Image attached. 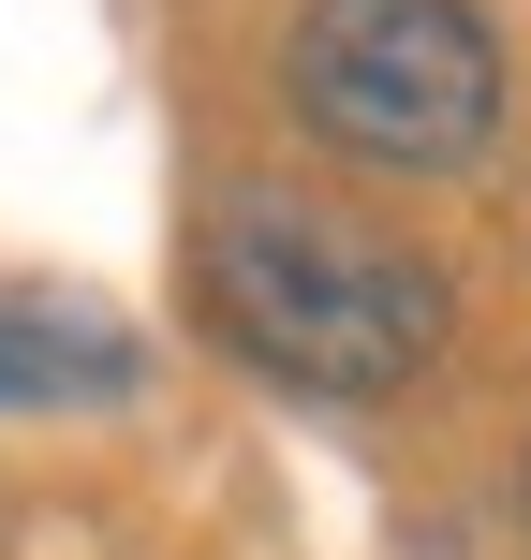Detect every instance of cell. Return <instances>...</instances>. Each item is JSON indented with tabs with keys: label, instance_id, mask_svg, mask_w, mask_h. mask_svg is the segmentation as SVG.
<instances>
[{
	"label": "cell",
	"instance_id": "obj_2",
	"mask_svg": "<svg viewBox=\"0 0 531 560\" xmlns=\"http://www.w3.org/2000/svg\"><path fill=\"white\" fill-rule=\"evenodd\" d=\"M280 118L339 177L458 192V177L503 163L517 74H503L487 0H296L280 15Z\"/></svg>",
	"mask_w": 531,
	"mask_h": 560
},
{
	"label": "cell",
	"instance_id": "obj_1",
	"mask_svg": "<svg viewBox=\"0 0 531 560\" xmlns=\"http://www.w3.org/2000/svg\"><path fill=\"white\" fill-rule=\"evenodd\" d=\"M193 310L236 369H266L280 398H325V413L414 398L458 339V295L414 236L339 222L310 192H207L193 207Z\"/></svg>",
	"mask_w": 531,
	"mask_h": 560
},
{
	"label": "cell",
	"instance_id": "obj_3",
	"mask_svg": "<svg viewBox=\"0 0 531 560\" xmlns=\"http://www.w3.org/2000/svg\"><path fill=\"white\" fill-rule=\"evenodd\" d=\"M148 384V339L59 280H0V413H104Z\"/></svg>",
	"mask_w": 531,
	"mask_h": 560
}]
</instances>
